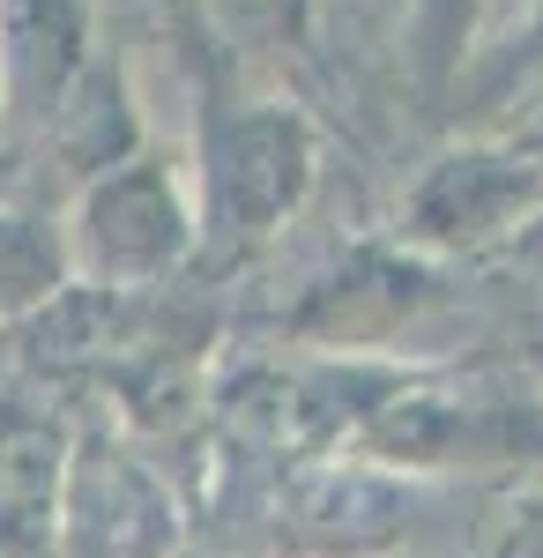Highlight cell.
I'll return each mask as SVG.
<instances>
[{"mask_svg":"<svg viewBox=\"0 0 543 558\" xmlns=\"http://www.w3.org/2000/svg\"><path fill=\"white\" fill-rule=\"evenodd\" d=\"M231 165L216 172V186L239 202V216H276L283 202H291L298 186V134L283 128V120H246V128H231Z\"/></svg>","mask_w":543,"mask_h":558,"instance_id":"obj_1","label":"cell"},{"mask_svg":"<svg viewBox=\"0 0 543 558\" xmlns=\"http://www.w3.org/2000/svg\"><path fill=\"white\" fill-rule=\"evenodd\" d=\"M171 239H179V231H171V202L149 172H134V179H120V186L97 194V246L112 260L149 268V260L171 254Z\"/></svg>","mask_w":543,"mask_h":558,"instance_id":"obj_2","label":"cell"}]
</instances>
